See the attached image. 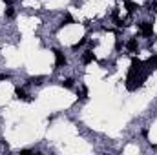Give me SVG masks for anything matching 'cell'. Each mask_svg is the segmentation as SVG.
<instances>
[{"instance_id": "obj_1", "label": "cell", "mask_w": 157, "mask_h": 155, "mask_svg": "<svg viewBox=\"0 0 157 155\" xmlns=\"http://www.w3.org/2000/svg\"><path fill=\"white\" fill-rule=\"evenodd\" d=\"M150 69L146 68L144 62H141L139 58H132V66L128 71V77H126V88L130 91H135L137 88H141L148 79Z\"/></svg>"}, {"instance_id": "obj_2", "label": "cell", "mask_w": 157, "mask_h": 155, "mask_svg": "<svg viewBox=\"0 0 157 155\" xmlns=\"http://www.w3.org/2000/svg\"><path fill=\"white\" fill-rule=\"evenodd\" d=\"M141 33H143L144 37H152V35H154V24L152 22H143L141 24Z\"/></svg>"}, {"instance_id": "obj_3", "label": "cell", "mask_w": 157, "mask_h": 155, "mask_svg": "<svg viewBox=\"0 0 157 155\" xmlns=\"http://www.w3.org/2000/svg\"><path fill=\"white\" fill-rule=\"evenodd\" d=\"M53 53H55V66H57V68L66 66V57H64V55L58 51V49H53Z\"/></svg>"}, {"instance_id": "obj_4", "label": "cell", "mask_w": 157, "mask_h": 155, "mask_svg": "<svg viewBox=\"0 0 157 155\" xmlns=\"http://www.w3.org/2000/svg\"><path fill=\"white\" fill-rule=\"evenodd\" d=\"M146 68H148L150 71H152V69H157V55H154V57H150V60L146 62Z\"/></svg>"}, {"instance_id": "obj_5", "label": "cell", "mask_w": 157, "mask_h": 155, "mask_svg": "<svg viewBox=\"0 0 157 155\" xmlns=\"http://www.w3.org/2000/svg\"><path fill=\"white\" fill-rule=\"evenodd\" d=\"M93 60H95V55H93L91 51H86L84 55H82V62H84V64H90Z\"/></svg>"}, {"instance_id": "obj_6", "label": "cell", "mask_w": 157, "mask_h": 155, "mask_svg": "<svg viewBox=\"0 0 157 155\" xmlns=\"http://www.w3.org/2000/svg\"><path fill=\"white\" fill-rule=\"evenodd\" d=\"M15 97H17V99H24V101H31V99L26 95V91H24V89H20V88L15 89Z\"/></svg>"}, {"instance_id": "obj_7", "label": "cell", "mask_w": 157, "mask_h": 155, "mask_svg": "<svg viewBox=\"0 0 157 155\" xmlns=\"http://www.w3.org/2000/svg\"><path fill=\"white\" fill-rule=\"evenodd\" d=\"M126 48H128V51L135 53V51H137V40H135V38H130L128 44H126Z\"/></svg>"}, {"instance_id": "obj_8", "label": "cell", "mask_w": 157, "mask_h": 155, "mask_svg": "<svg viewBox=\"0 0 157 155\" xmlns=\"http://www.w3.org/2000/svg\"><path fill=\"white\" fill-rule=\"evenodd\" d=\"M70 24H73V18H71V15H66L64 17V20H62L60 26H70Z\"/></svg>"}, {"instance_id": "obj_9", "label": "cell", "mask_w": 157, "mask_h": 155, "mask_svg": "<svg viewBox=\"0 0 157 155\" xmlns=\"http://www.w3.org/2000/svg\"><path fill=\"white\" fill-rule=\"evenodd\" d=\"M126 9H128V13H134L135 9H139V7H137L134 2H126Z\"/></svg>"}, {"instance_id": "obj_10", "label": "cell", "mask_w": 157, "mask_h": 155, "mask_svg": "<svg viewBox=\"0 0 157 155\" xmlns=\"http://www.w3.org/2000/svg\"><path fill=\"white\" fill-rule=\"evenodd\" d=\"M42 79L44 77H31V79H29V82H31V84H42Z\"/></svg>"}, {"instance_id": "obj_11", "label": "cell", "mask_w": 157, "mask_h": 155, "mask_svg": "<svg viewBox=\"0 0 157 155\" xmlns=\"http://www.w3.org/2000/svg\"><path fill=\"white\" fill-rule=\"evenodd\" d=\"M62 86H64V88H71L73 86V81H71V79H66V81L62 82Z\"/></svg>"}, {"instance_id": "obj_12", "label": "cell", "mask_w": 157, "mask_h": 155, "mask_svg": "<svg viewBox=\"0 0 157 155\" xmlns=\"http://www.w3.org/2000/svg\"><path fill=\"white\" fill-rule=\"evenodd\" d=\"M6 17H7V18H13V17H15V11H13V7H7V11H6Z\"/></svg>"}, {"instance_id": "obj_13", "label": "cell", "mask_w": 157, "mask_h": 155, "mask_svg": "<svg viewBox=\"0 0 157 155\" xmlns=\"http://www.w3.org/2000/svg\"><path fill=\"white\" fill-rule=\"evenodd\" d=\"M84 44H86V37L82 38V40H78V44H75V46H73V49H78L81 46H84Z\"/></svg>"}, {"instance_id": "obj_14", "label": "cell", "mask_w": 157, "mask_h": 155, "mask_svg": "<svg viewBox=\"0 0 157 155\" xmlns=\"http://www.w3.org/2000/svg\"><path fill=\"white\" fill-rule=\"evenodd\" d=\"M81 99H88V89H86V88L81 89Z\"/></svg>"}, {"instance_id": "obj_15", "label": "cell", "mask_w": 157, "mask_h": 155, "mask_svg": "<svg viewBox=\"0 0 157 155\" xmlns=\"http://www.w3.org/2000/svg\"><path fill=\"white\" fill-rule=\"evenodd\" d=\"M0 146H2V148H9V144L6 141H0Z\"/></svg>"}, {"instance_id": "obj_16", "label": "cell", "mask_w": 157, "mask_h": 155, "mask_svg": "<svg viewBox=\"0 0 157 155\" xmlns=\"http://www.w3.org/2000/svg\"><path fill=\"white\" fill-rule=\"evenodd\" d=\"M9 79V75H0V81H7Z\"/></svg>"}, {"instance_id": "obj_17", "label": "cell", "mask_w": 157, "mask_h": 155, "mask_svg": "<svg viewBox=\"0 0 157 155\" xmlns=\"http://www.w3.org/2000/svg\"><path fill=\"white\" fill-rule=\"evenodd\" d=\"M115 48H117V49H121V48H122V44H121V40H117V42H115Z\"/></svg>"}, {"instance_id": "obj_18", "label": "cell", "mask_w": 157, "mask_h": 155, "mask_svg": "<svg viewBox=\"0 0 157 155\" xmlns=\"http://www.w3.org/2000/svg\"><path fill=\"white\" fill-rule=\"evenodd\" d=\"M4 2H6V4H9V2H11V0H4Z\"/></svg>"}]
</instances>
